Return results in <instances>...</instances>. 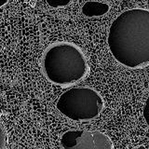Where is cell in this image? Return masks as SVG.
Returning <instances> with one entry per match:
<instances>
[{
  "label": "cell",
  "instance_id": "cell-1",
  "mask_svg": "<svg viewBox=\"0 0 149 149\" xmlns=\"http://www.w3.org/2000/svg\"><path fill=\"white\" fill-rule=\"evenodd\" d=\"M110 52L119 64L143 69L149 64V10L130 8L116 17L107 36Z\"/></svg>",
  "mask_w": 149,
  "mask_h": 149
},
{
  "label": "cell",
  "instance_id": "cell-2",
  "mask_svg": "<svg viewBox=\"0 0 149 149\" xmlns=\"http://www.w3.org/2000/svg\"><path fill=\"white\" fill-rule=\"evenodd\" d=\"M41 67L48 81L62 88L80 82L90 72L88 61L80 47L67 41H58L45 49Z\"/></svg>",
  "mask_w": 149,
  "mask_h": 149
},
{
  "label": "cell",
  "instance_id": "cell-3",
  "mask_svg": "<svg viewBox=\"0 0 149 149\" xmlns=\"http://www.w3.org/2000/svg\"><path fill=\"white\" fill-rule=\"evenodd\" d=\"M104 102L96 90L88 86L74 87L64 91L56 102L63 116L76 122H90L100 116Z\"/></svg>",
  "mask_w": 149,
  "mask_h": 149
},
{
  "label": "cell",
  "instance_id": "cell-4",
  "mask_svg": "<svg viewBox=\"0 0 149 149\" xmlns=\"http://www.w3.org/2000/svg\"><path fill=\"white\" fill-rule=\"evenodd\" d=\"M63 149H114L108 135L100 130L71 129L61 138Z\"/></svg>",
  "mask_w": 149,
  "mask_h": 149
},
{
  "label": "cell",
  "instance_id": "cell-5",
  "mask_svg": "<svg viewBox=\"0 0 149 149\" xmlns=\"http://www.w3.org/2000/svg\"><path fill=\"white\" fill-rule=\"evenodd\" d=\"M109 6L106 3L97 2V1H88L86 2L82 7L83 15L90 18L104 16L109 11Z\"/></svg>",
  "mask_w": 149,
  "mask_h": 149
},
{
  "label": "cell",
  "instance_id": "cell-6",
  "mask_svg": "<svg viewBox=\"0 0 149 149\" xmlns=\"http://www.w3.org/2000/svg\"><path fill=\"white\" fill-rule=\"evenodd\" d=\"M71 1L72 0H46L47 4L53 8L66 7L70 3H71Z\"/></svg>",
  "mask_w": 149,
  "mask_h": 149
},
{
  "label": "cell",
  "instance_id": "cell-7",
  "mask_svg": "<svg viewBox=\"0 0 149 149\" xmlns=\"http://www.w3.org/2000/svg\"><path fill=\"white\" fill-rule=\"evenodd\" d=\"M5 146H6V135L4 130L0 126V149H5Z\"/></svg>",
  "mask_w": 149,
  "mask_h": 149
},
{
  "label": "cell",
  "instance_id": "cell-8",
  "mask_svg": "<svg viewBox=\"0 0 149 149\" xmlns=\"http://www.w3.org/2000/svg\"><path fill=\"white\" fill-rule=\"evenodd\" d=\"M8 0H0V8L5 6V5L8 3Z\"/></svg>",
  "mask_w": 149,
  "mask_h": 149
},
{
  "label": "cell",
  "instance_id": "cell-9",
  "mask_svg": "<svg viewBox=\"0 0 149 149\" xmlns=\"http://www.w3.org/2000/svg\"><path fill=\"white\" fill-rule=\"evenodd\" d=\"M22 1H23V0H22Z\"/></svg>",
  "mask_w": 149,
  "mask_h": 149
}]
</instances>
